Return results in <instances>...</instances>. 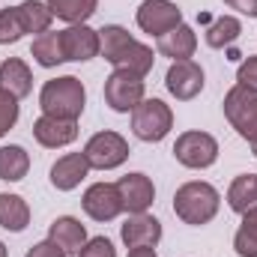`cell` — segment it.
<instances>
[{
  "mask_svg": "<svg viewBox=\"0 0 257 257\" xmlns=\"http://www.w3.org/2000/svg\"><path fill=\"white\" fill-rule=\"evenodd\" d=\"M99 39H102V51L99 54L114 66V69H126V72H135L141 78L153 69V60H156L153 57V48H147L138 39H132L126 27L108 24V27L99 30Z\"/></svg>",
  "mask_w": 257,
  "mask_h": 257,
  "instance_id": "obj_1",
  "label": "cell"
},
{
  "mask_svg": "<svg viewBox=\"0 0 257 257\" xmlns=\"http://www.w3.org/2000/svg\"><path fill=\"white\" fill-rule=\"evenodd\" d=\"M87 93L84 84L75 75H63L54 81H45L42 93H39V105L48 117H63V120H78L84 111Z\"/></svg>",
  "mask_w": 257,
  "mask_h": 257,
  "instance_id": "obj_2",
  "label": "cell"
},
{
  "mask_svg": "<svg viewBox=\"0 0 257 257\" xmlns=\"http://www.w3.org/2000/svg\"><path fill=\"white\" fill-rule=\"evenodd\" d=\"M218 203H221L218 192H215L209 183H200V180L180 186L177 194H174V212H177L186 224H194V227L212 221L215 212H218Z\"/></svg>",
  "mask_w": 257,
  "mask_h": 257,
  "instance_id": "obj_3",
  "label": "cell"
},
{
  "mask_svg": "<svg viewBox=\"0 0 257 257\" xmlns=\"http://www.w3.org/2000/svg\"><path fill=\"white\" fill-rule=\"evenodd\" d=\"M224 117L227 123L239 132V138L257 144V93L236 84L224 96Z\"/></svg>",
  "mask_w": 257,
  "mask_h": 257,
  "instance_id": "obj_4",
  "label": "cell"
},
{
  "mask_svg": "<svg viewBox=\"0 0 257 257\" xmlns=\"http://www.w3.org/2000/svg\"><path fill=\"white\" fill-rule=\"evenodd\" d=\"M171 128H174V114L162 99H144L132 111V132L147 144H156V141L168 138Z\"/></svg>",
  "mask_w": 257,
  "mask_h": 257,
  "instance_id": "obj_5",
  "label": "cell"
},
{
  "mask_svg": "<svg viewBox=\"0 0 257 257\" xmlns=\"http://www.w3.org/2000/svg\"><path fill=\"white\" fill-rule=\"evenodd\" d=\"M105 102L117 111V114H128L144 102V78L126 72V69H114L105 78Z\"/></svg>",
  "mask_w": 257,
  "mask_h": 257,
  "instance_id": "obj_6",
  "label": "cell"
},
{
  "mask_svg": "<svg viewBox=\"0 0 257 257\" xmlns=\"http://www.w3.org/2000/svg\"><path fill=\"white\" fill-rule=\"evenodd\" d=\"M84 156H87L90 168H96V171H114V168H120L128 159V144H126V138L117 135V132H99V135H93L87 141Z\"/></svg>",
  "mask_w": 257,
  "mask_h": 257,
  "instance_id": "obj_7",
  "label": "cell"
},
{
  "mask_svg": "<svg viewBox=\"0 0 257 257\" xmlns=\"http://www.w3.org/2000/svg\"><path fill=\"white\" fill-rule=\"evenodd\" d=\"M174 156L180 165L186 168H209L215 159H218V141L206 132H183L174 144Z\"/></svg>",
  "mask_w": 257,
  "mask_h": 257,
  "instance_id": "obj_8",
  "label": "cell"
},
{
  "mask_svg": "<svg viewBox=\"0 0 257 257\" xmlns=\"http://www.w3.org/2000/svg\"><path fill=\"white\" fill-rule=\"evenodd\" d=\"M183 24V12L171 0H144L138 9V27L153 36H165L168 30Z\"/></svg>",
  "mask_w": 257,
  "mask_h": 257,
  "instance_id": "obj_9",
  "label": "cell"
},
{
  "mask_svg": "<svg viewBox=\"0 0 257 257\" xmlns=\"http://www.w3.org/2000/svg\"><path fill=\"white\" fill-rule=\"evenodd\" d=\"M84 212L93 221H111L123 212V200L117 192V183H93L84 192Z\"/></svg>",
  "mask_w": 257,
  "mask_h": 257,
  "instance_id": "obj_10",
  "label": "cell"
},
{
  "mask_svg": "<svg viewBox=\"0 0 257 257\" xmlns=\"http://www.w3.org/2000/svg\"><path fill=\"white\" fill-rule=\"evenodd\" d=\"M60 45H63V57L66 60H93L102 51V39L99 30L87 27V24H72L60 30Z\"/></svg>",
  "mask_w": 257,
  "mask_h": 257,
  "instance_id": "obj_11",
  "label": "cell"
},
{
  "mask_svg": "<svg viewBox=\"0 0 257 257\" xmlns=\"http://www.w3.org/2000/svg\"><path fill=\"white\" fill-rule=\"evenodd\" d=\"M165 87L180 102H189V99H194L203 90V69L194 60H174L171 69H168V75H165Z\"/></svg>",
  "mask_w": 257,
  "mask_h": 257,
  "instance_id": "obj_12",
  "label": "cell"
},
{
  "mask_svg": "<svg viewBox=\"0 0 257 257\" xmlns=\"http://www.w3.org/2000/svg\"><path fill=\"white\" fill-rule=\"evenodd\" d=\"M117 192H120V200H123V209L138 215V212H147V206L153 203L156 186L147 174H126V177H120Z\"/></svg>",
  "mask_w": 257,
  "mask_h": 257,
  "instance_id": "obj_13",
  "label": "cell"
},
{
  "mask_svg": "<svg viewBox=\"0 0 257 257\" xmlns=\"http://www.w3.org/2000/svg\"><path fill=\"white\" fill-rule=\"evenodd\" d=\"M33 138L48 147V150H57V147H66L78 138V120H63V117H48L42 114L36 123H33Z\"/></svg>",
  "mask_w": 257,
  "mask_h": 257,
  "instance_id": "obj_14",
  "label": "cell"
},
{
  "mask_svg": "<svg viewBox=\"0 0 257 257\" xmlns=\"http://www.w3.org/2000/svg\"><path fill=\"white\" fill-rule=\"evenodd\" d=\"M87 174H90L87 156L84 153H69V156L54 162V168H51V186L60 189V192H72V189L81 186V180Z\"/></svg>",
  "mask_w": 257,
  "mask_h": 257,
  "instance_id": "obj_15",
  "label": "cell"
},
{
  "mask_svg": "<svg viewBox=\"0 0 257 257\" xmlns=\"http://www.w3.org/2000/svg\"><path fill=\"white\" fill-rule=\"evenodd\" d=\"M120 236H123V242H126L128 248L156 245L162 239V224H159V218H153L147 212H138V215H132L126 224H123Z\"/></svg>",
  "mask_w": 257,
  "mask_h": 257,
  "instance_id": "obj_16",
  "label": "cell"
},
{
  "mask_svg": "<svg viewBox=\"0 0 257 257\" xmlns=\"http://www.w3.org/2000/svg\"><path fill=\"white\" fill-rule=\"evenodd\" d=\"M159 54L162 57H171V60H192L194 48H197V36L189 24H180L174 30H168L165 36H159L156 42Z\"/></svg>",
  "mask_w": 257,
  "mask_h": 257,
  "instance_id": "obj_17",
  "label": "cell"
},
{
  "mask_svg": "<svg viewBox=\"0 0 257 257\" xmlns=\"http://www.w3.org/2000/svg\"><path fill=\"white\" fill-rule=\"evenodd\" d=\"M48 239L57 242V248H63L66 257L69 254H81V248L87 245V230H84V224H81L78 218L63 215V218H57V221L51 224Z\"/></svg>",
  "mask_w": 257,
  "mask_h": 257,
  "instance_id": "obj_18",
  "label": "cell"
},
{
  "mask_svg": "<svg viewBox=\"0 0 257 257\" xmlns=\"http://www.w3.org/2000/svg\"><path fill=\"white\" fill-rule=\"evenodd\" d=\"M33 87V75H30V66L18 57H9L0 63V90L12 93L15 99H24Z\"/></svg>",
  "mask_w": 257,
  "mask_h": 257,
  "instance_id": "obj_19",
  "label": "cell"
},
{
  "mask_svg": "<svg viewBox=\"0 0 257 257\" xmlns=\"http://www.w3.org/2000/svg\"><path fill=\"white\" fill-rule=\"evenodd\" d=\"M30 224V206L21 194H0V227L21 233Z\"/></svg>",
  "mask_w": 257,
  "mask_h": 257,
  "instance_id": "obj_20",
  "label": "cell"
},
{
  "mask_svg": "<svg viewBox=\"0 0 257 257\" xmlns=\"http://www.w3.org/2000/svg\"><path fill=\"white\" fill-rule=\"evenodd\" d=\"M27 171H30V156L24 147H15V144L0 147V180L18 183L27 177Z\"/></svg>",
  "mask_w": 257,
  "mask_h": 257,
  "instance_id": "obj_21",
  "label": "cell"
},
{
  "mask_svg": "<svg viewBox=\"0 0 257 257\" xmlns=\"http://www.w3.org/2000/svg\"><path fill=\"white\" fill-rule=\"evenodd\" d=\"M18 9V18H21V27H24V33H48V27H51V9H48V3H39V0H24L21 6H15Z\"/></svg>",
  "mask_w": 257,
  "mask_h": 257,
  "instance_id": "obj_22",
  "label": "cell"
},
{
  "mask_svg": "<svg viewBox=\"0 0 257 257\" xmlns=\"http://www.w3.org/2000/svg\"><path fill=\"white\" fill-rule=\"evenodd\" d=\"M227 203L233 212H248L251 206H257V174L236 177L227 189Z\"/></svg>",
  "mask_w": 257,
  "mask_h": 257,
  "instance_id": "obj_23",
  "label": "cell"
},
{
  "mask_svg": "<svg viewBox=\"0 0 257 257\" xmlns=\"http://www.w3.org/2000/svg\"><path fill=\"white\" fill-rule=\"evenodd\" d=\"M99 0H48L51 15L63 18L69 24H84L93 12H96Z\"/></svg>",
  "mask_w": 257,
  "mask_h": 257,
  "instance_id": "obj_24",
  "label": "cell"
},
{
  "mask_svg": "<svg viewBox=\"0 0 257 257\" xmlns=\"http://www.w3.org/2000/svg\"><path fill=\"white\" fill-rule=\"evenodd\" d=\"M233 248L239 257H257V206L242 212V224L233 236Z\"/></svg>",
  "mask_w": 257,
  "mask_h": 257,
  "instance_id": "obj_25",
  "label": "cell"
},
{
  "mask_svg": "<svg viewBox=\"0 0 257 257\" xmlns=\"http://www.w3.org/2000/svg\"><path fill=\"white\" fill-rule=\"evenodd\" d=\"M239 33H242V24H239L233 15H221V18L209 21V27H206V42H209L212 48H224V45L236 42Z\"/></svg>",
  "mask_w": 257,
  "mask_h": 257,
  "instance_id": "obj_26",
  "label": "cell"
},
{
  "mask_svg": "<svg viewBox=\"0 0 257 257\" xmlns=\"http://www.w3.org/2000/svg\"><path fill=\"white\" fill-rule=\"evenodd\" d=\"M33 57H36V63L45 66V69H51V66L63 63V45H60V33H42V36H36L33 39Z\"/></svg>",
  "mask_w": 257,
  "mask_h": 257,
  "instance_id": "obj_27",
  "label": "cell"
},
{
  "mask_svg": "<svg viewBox=\"0 0 257 257\" xmlns=\"http://www.w3.org/2000/svg\"><path fill=\"white\" fill-rule=\"evenodd\" d=\"M21 36H24V27H21L18 9H3L0 12V45H12Z\"/></svg>",
  "mask_w": 257,
  "mask_h": 257,
  "instance_id": "obj_28",
  "label": "cell"
},
{
  "mask_svg": "<svg viewBox=\"0 0 257 257\" xmlns=\"http://www.w3.org/2000/svg\"><path fill=\"white\" fill-rule=\"evenodd\" d=\"M18 123V99L6 90H0V138Z\"/></svg>",
  "mask_w": 257,
  "mask_h": 257,
  "instance_id": "obj_29",
  "label": "cell"
},
{
  "mask_svg": "<svg viewBox=\"0 0 257 257\" xmlns=\"http://www.w3.org/2000/svg\"><path fill=\"white\" fill-rule=\"evenodd\" d=\"M81 257H117L111 239L105 236H96V239H87V245L81 248Z\"/></svg>",
  "mask_w": 257,
  "mask_h": 257,
  "instance_id": "obj_30",
  "label": "cell"
},
{
  "mask_svg": "<svg viewBox=\"0 0 257 257\" xmlns=\"http://www.w3.org/2000/svg\"><path fill=\"white\" fill-rule=\"evenodd\" d=\"M236 81H239L242 87H248V90H254V93H257V57L242 60L239 72H236Z\"/></svg>",
  "mask_w": 257,
  "mask_h": 257,
  "instance_id": "obj_31",
  "label": "cell"
},
{
  "mask_svg": "<svg viewBox=\"0 0 257 257\" xmlns=\"http://www.w3.org/2000/svg\"><path fill=\"white\" fill-rule=\"evenodd\" d=\"M27 257H66V254H63V248H57V242L45 239V242H36V245L27 251Z\"/></svg>",
  "mask_w": 257,
  "mask_h": 257,
  "instance_id": "obj_32",
  "label": "cell"
},
{
  "mask_svg": "<svg viewBox=\"0 0 257 257\" xmlns=\"http://www.w3.org/2000/svg\"><path fill=\"white\" fill-rule=\"evenodd\" d=\"M224 3H227L230 9L248 15V18H257V0H224Z\"/></svg>",
  "mask_w": 257,
  "mask_h": 257,
  "instance_id": "obj_33",
  "label": "cell"
},
{
  "mask_svg": "<svg viewBox=\"0 0 257 257\" xmlns=\"http://www.w3.org/2000/svg\"><path fill=\"white\" fill-rule=\"evenodd\" d=\"M128 257H156V248L153 245H141V248H132Z\"/></svg>",
  "mask_w": 257,
  "mask_h": 257,
  "instance_id": "obj_34",
  "label": "cell"
},
{
  "mask_svg": "<svg viewBox=\"0 0 257 257\" xmlns=\"http://www.w3.org/2000/svg\"><path fill=\"white\" fill-rule=\"evenodd\" d=\"M0 257H6V245L3 242H0Z\"/></svg>",
  "mask_w": 257,
  "mask_h": 257,
  "instance_id": "obj_35",
  "label": "cell"
},
{
  "mask_svg": "<svg viewBox=\"0 0 257 257\" xmlns=\"http://www.w3.org/2000/svg\"><path fill=\"white\" fill-rule=\"evenodd\" d=\"M254 156H257V144H254Z\"/></svg>",
  "mask_w": 257,
  "mask_h": 257,
  "instance_id": "obj_36",
  "label": "cell"
}]
</instances>
